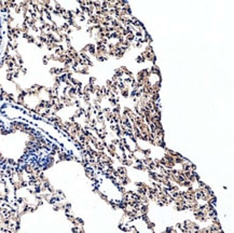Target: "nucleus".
I'll use <instances>...</instances> for the list:
<instances>
[{"label": "nucleus", "instance_id": "6ab92c4d", "mask_svg": "<svg viewBox=\"0 0 234 233\" xmlns=\"http://www.w3.org/2000/svg\"><path fill=\"white\" fill-rule=\"evenodd\" d=\"M182 227H183V224L181 223V222H178V223L175 226V229H177V230H180V229L182 228Z\"/></svg>", "mask_w": 234, "mask_h": 233}, {"label": "nucleus", "instance_id": "39448f33", "mask_svg": "<svg viewBox=\"0 0 234 233\" xmlns=\"http://www.w3.org/2000/svg\"><path fill=\"white\" fill-rule=\"evenodd\" d=\"M141 161H143V165L147 166V167H148V165H149L150 163H152L153 159L151 158V156H143V158L141 159Z\"/></svg>", "mask_w": 234, "mask_h": 233}, {"label": "nucleus", "instance_id": "f8f14e48", "mask_svg": "<svg viewBox=\"0 0 234 233\" xmlns=\"http://www.w3.org/2000/svg\"><path fill=\"white\" fill-rule=\"evenodd\" d=\"M135 193H137L138 195H145V194H147V191L143 190V189H141V188H137Z\"/></svg>", "mask_w": 234, "mask_h": 233}, {"label": "nucleus", "instance_id": "dca6fc26", "mask_svg": "<svg viewBox=\"0 0 234 233\" xmlns=\"http://www.w3.org/2000/svg\"><path fill=\"white\" fill-rule=\"evenodd\" d=\"M140 219L143 220V221H145L146 223H147L148 221H150V219H149V217H148V215H143V216L140 217Z\"/></svg>", "mask_w": 234, "mask_h": 233}, {"label": "nucleus", "instance_id": "7ed1b4c3", "mask_svg": "<svg viewBox=\"0 0 234 233\" xmlns=\"http://www.w3.org/2000/svg\"><path fill=\"white\" fill-rule=\"evenodd\" d=\"M115 170H117L118 174H119V175H122V176H126V175H127V170H126V167H125V166H123V165L117 166Z\"/></svg>", "mask_w": 234, "mask_h": 233}, {"label": "nucleus", "instance_id": "f03ea898", "mask_svg": "<svg viewBox=\"0 0 234 233\" xmlns=\"http://www.w3.org/2000/svg\"><path fill=\"white\" fill-rule=\"evenodd\" d=\"M148 176H149V179L151 180V181L159 182V177H158L157 172H152V170H148Z\"/></svg>", "mask_w": 234, "mask_h": 233}, {"label": "nucleus", "instance_id": "423d86ee", "mask_svg": "<svg viewBox=\"0 0 234 233\" xmlns=\"http://www.w3.org/2000/svg\"><path fill=\"white\" fill-rule=\"evenodd\" d=\"M134 168L137 170H141V172H148V167L145 166L143 164H134Z\"/></svg>", "mask_w": 234, "mask_h": 233}, {"label": "nucleus", "instance_id": "aec40b11", "mask_svg": "<svg viewBox=\"0 0 234 233\" xmlns=\"http://www.w3.org/2000/svg\"><path fill=\"white\" fill-rule=\"evenodd\" d=\"M136 233H139V232H136Z\"/></svg>", "mask_w": 234, "mask_h": 233}, {"label": "nucleus", "instance_id": "6e6552de", "mask_svg": "<svg viewBox=\"0 0 234 233\" xmlns=\"http://www.w3.org/2000/svg\"><path fill=\"white\" fill-rule=\"evenodd\" d=\"M125 40H127V41H129V42H131V43H133V42L136 40V38H135V35H134V33H129V34H127V35L125 36Z\"/></svg>", "mask_w": 234, "mask_h": 233}, {"label": "nucleus", "instance_id": "4468645a", "mask_svg": "<svg viewBox=\"0 0 234 233\" xmlns=\"http://www.w3.org/2000/svg\"><path fill=\"white\" fill-rule=\"evenodd\" d=\"M110 144L115 145V146H118V145L120 144V138H118V137H113L112 139H111V141H110Z\"/></svg>", "mask_w": 234, "mask_h": 233}, {"label": "nucleus", "instance_id": "2eb2a0df", "mask_svg": "<svg viewBox=\"0 0 234 233\" xmlns=\"http://www.w3.org/2000/svg\"><path fill=\"white\" fill-rule=\"evenodd\" d=\"M145 61H146L145 57H143L141 55H138L136 57V62H137V63H145Z\"/></svg>", "mask_w": 234, "mask_h": 233}, {"label": "nucleus", "instance_id": "f3484780", "mask_svg": "<svg viewBox=\"0 0 234 233\" xmlns=\"http://www.w3.org/2000/svg\"><path fill=\"white\" fill-rule=\"evenodd\" d=\"M143 51H146V52H151V51H153L152 50V47H151V44H147L146 45V48H145V50Z\"/></svg>", "mask_w": 234, "mask_h": 233}, {"label": "nucleus", "instance_id": "ddd939ff", "mask_svg": "<svg viewBox=\"0 0 234 233\" xmlns=\"http://www.w3.org/2000/svg\"><path fill=\"white\" fill-rule=\"evenodd\" d=\"M115 75L117 76L118 78H122V76L124 75V73H123V71H122V70H121V68H118V69H115Z\"/></svg>", "mask_w": 234, "mask_h": 233}, {"label": "nucleus", "instance_id": "9b49d317", "mask_svg": "<svg viewBox=\"0 0 234 233\" xmlns=\"http://www.w3.org/2000/svg\"><path fill=\"white\" fill-rule=\"evenodd\" d=\"M154 228H155L154 222H151V221H148L147 222V229L149 231H153V230H154Z\"/></svg>", "mask_w": 234, "mask_h": 233}, {"label": "nucleus", "instance_id": "f257e3e1", "mask_svg": "<svg viewBox=\"0 0 234 233\" xmlns=\"http://www.w3.org/2000/svg\"><path fill=\"white\" fill-rule=\"evenodd\" d=\"M138 130L139 132H140L143 135H148V134L150 133V130H149V125L146 123H143L141 125L138 126Z\"/></svg>", "mask_w": 234, "mask_h": 233}, {"label": "nucleus", "instance_id": "9d476101", "mask_svg": "<svg viewBox=\"0 0 234 233\" xmlns=\"http://www.w3.org/2000/svg\"><path fill=\"white\" fill-rule=\"evenodd\" d=\"M141 154H143V156H150V154H151V149H143L141 150V152H140Z\"/></svg>", "mask_w": 234, "mask_h": 233}, {"label": "nucleus", "instance_id": "a211bd4d", "mask_svg": "<svg viewBox=\"0 0 234 233\" xmlns=\"http://www.w3.org/2000/svg\"><path fill=\"white\" fill-rule=\"evenodd\" d=\"M96 80H97V79H96L95 77H90V80H89L90 84H93V85H94V84H95V82H96Z\"/></svg>", "mask_w": 234, "mask_h": 233}, {"label": "nucleus", "instance_id": "0eeeda50", "mask_svg": "<svg viewBox=\"0 0 234 233\" xmlns=\"http://www.w3.org/2000/svg\"><path fill=\"white\" fill-rule=\"evenodd\" d=\"M135 186L137 187V188H141V189H143V190H146V191H147V189H148V187H149V184H146V182L137 181V182H135Z\"/></svg>", "mask_w": 234, "mask_h": 233}, {"label": "nucleus", "instance_id": "1a4fd4ad", "mask_svg": "<svg viewBox=\"0 0 234 233\" xmlns=\"http://www.w3.org/2000/svg\"><path fill=\"white\" fill-rule=\"evenodd\" d=\"M95 193H97V194H98V195H99V198H100L101 200H104L106 203H108V201H109V199H108V195H107V194L103 193V192H101V191H99V190H97V191H96Z\"/></svg>", "mask_w": 234, "mask_h": 233}, {"label": "nucleus", "instance_id": "20e7f679", "mask_svg": "<svg viewBox=\"0 0 234 233\" xmlns=\"http://www.w3.org/2000/svg\"><path fill=\"white\" fill-rule=\"evenodd\" d=\"M121 165L123 166H133L134 165V161L133 160H129V159H122L121 160Z\"/></svg>", "mask_w": 234, "mask_h": 233}]
</instances>
